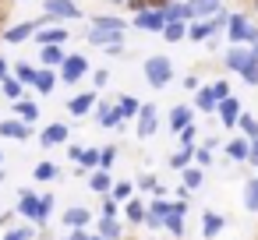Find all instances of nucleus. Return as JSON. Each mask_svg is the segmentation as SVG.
<instances>
[{
    "label": "nucleus",
    "instance_id": "obj_1",
    "mask_svg": "<svg viewBox=\"0 0 258 240\" xmlns=\"http://www.w3.org/2000/svg\"><path fill=\"white\" fill-rule=\"evenodd\" d=\"M50 212H53V198H50V194H46V198H36L32 191H22V198H18V215H25L29 222L43 226V222L50 219Z\"/></svg>",
    "mask_w": 258,
    "mask_h": 240
},
{
    "label": "nucleus",
    "instance_id": "obj_2",
    "mask_svg": "<svg viewBox=\"0 0 258 240\" xmlns=\"http://www.w3.org/2000/svg\"><path fill=\"white\" fill-rule=\"evenodd\" d=\"M145 82H149L152 89H166V85L173 82V64H170V57H149V60H145Z\"/></svg>",
    "mask_w": 258,
    "mask_h": 240
},
{
    "label": "nucleus",
    "instance_id": "obj_3",
    "mask_svg": "<svg viewBox=\"0 0 258 240\" xmlns=\"http://www.w3.org/2000/svg\"><path fill=\"white\" fill-rule=\"evenodd\" d=\"M85 74H89V60H85L82 53H64L57 78H64V85H75V82H82Z\"/></svg>",
    "mask_w": 258,
    "mask_h": 240
},
{
    "label": "nucleus",
    "instance_id": "obj_4",
    "mask_svg": "<svg viewBox=\"0 0 258 240\" xmlns=\"http://www.w3.org/2000/svg\"><path fill=\"white\" fill-rule=\"evenodd\" d=\"M163 11L159 8H142V11H135V29H142V32H163Z\"/></svg>",
    "mask_w": 258,
    "mask_h": 240
},
{
    "label": "nucleus",
    "instance_id": "obj_5",
    "mask_svg": "<svg viewBox=\"0 0 258 240\" xmlns=\"http://www.w3.org/2000/svg\"><path fill=\"white\" fill-rule=\"evenodd\" d=\"M184 212H187V201L177 198V201H170V212L163 215V226H166L173 236H184Z\"/></svg>",
    "mask_w": 258,
    "mask_h": 240
},
{
    "label": "nucleus",
    "instance_id": "obj_6",
    "mask_svg": "<svg viewBox=\"0 0 258 240\" xmlns=\"http://www.w3.org/2000/svg\"><path fill=\"white\" fill-rule=\"evenodd\" d=\"M32 36H36V46H64L68 43V29L64 25H43Z\"/></svg>",
    "mask_w": 258,
    "mask_h": 240
},
{
    "label": "nucleus",
    "instance_id": "obj_7",
    "mask_svg": "<svg viewBox=\"0 0 258 240\" xmlns=\"http://www.w3.org/2000/svg\"><path fill=\"white\" fill-rule=\"evenodd\" d=\"M43 11L57 22H64V18H82V11H78V4H75V0H46V4H43Z\"/></svg>",
    "mask_w": 258,
    "mask_h": 240
},
{
    "label": "nucleus",
    "instance_id": "obj_8",
    "mask_svg": "<svg viewBox=\"0 0 258 240\" xmlns=\"http://www.w3.org/2000/svg\"><path fill=\"white\" fill-rule=\"evenodd\" d=\"M216 113H219L223 127H230V131H233V124H237V117H240V99H237V96L219 99V103H216Z\"/></svg>",
    "mask_w": 258,
    "mask_h": 240
},
{
    "label": "nucleus",
    "instance_id": "obj_9",
    "mask_svg": "<svg viewBox=\"0 0 258 240\" xmlns=\"http://www.w3.org/2000/svg\"><path fill=\"white\" fill-rule=\"evenodd\" d=\"M156 127H159V120H156V106H152V103H149V106L142 103V106H138V131H135V134H138V138H152Z\"/></svg>",
    "mask_w": 258,
    "mask_h": 240
},
{
    "label": "nucleus",
    "instance_id": "obj_10",
    "mask_svg": "<svg viewBox=\"0 0 258 240\" xmlns=\"http://www.w3.org/2000/svg\"><path fill=\"white\" fill-rule=\"evenodd\" d=\"M226 36H230V43H247V32H251V25H247V18L244 15H226Z\"/></svg>",
    "mask_w": 258,
    "mask_h": 240
},
{
    "label": "nucleus",
    "instance_id": "obj_11",
    "mask_svg": "<svg viewBox=\"0 0 258 240\" xmlns=\"http://www.w3.org/2000/svg\"><path fill=\"white\" fill-rule=\"evenodd\" d=\"M216 11H219V0H187V15H191V22L212 18Z\"/></svg>",
    "mask_w": 258,
    "mask_h": 240
},
{
    "label": "nucleus",
    "instance_id": "obj_12",
    "mask_svg": "<svg viewBox=\"0 0 258 240\" xmlns=\"http://www.w3.org/2000/svg\"><path fill=\"white\" fill-rule=\"evenodd\" d=\"M92 110H96V117H99V124H103V127H124V117L117 113V106H110V103H99V99H96V106H92Z\"/></svg>",
    "mask_w": 258,
    "mask_h": 240
},
{
    "label": "nucleus",
    "instance_id": "obj_13",
    "mask_svg": "<svg viewBox=\"0 0 258 240\" xmlns=\"http://www.w3.org/2000/svg\"><path fill=\"white\" fill-rule=\"evenodd\" d=\"M113 43H124V29H89V46H113Z\"/></svg>",
    "mask_w": 258,
    "mask_h": 240
},
{
    "label": "nucleus",
    "instance_id": "obj_14",
    "mask_svg": "<svg viewBox=\"0 0 258 240\" xmlns=\"http://www.w3.org/2000/svg\"><path fill=\"white\" fill-rule=\"evenodd\" d=\"M89 222H92V212H89V208H82V205L64 208V226H71V229H85Z\"/></svg>",
    "mask_w": 258,
    "mask_h": 240
},
{
    "label": "nucleus",
    "instance_id": "obj_15",
    "mask_svg": "<svg viewBox=\"0 0 258 240\" xmlns=\"http://www.w3.org/2000/svg\"><path fill=\"white\" fill-rule=\"evenodd\" d=\"M32 131H29V124L25 120H4L0 124V138H11V141H25Z\"/></svg>",
    "mask_w": 258,
    "mask_h": 240
},
{
    "label": "nucleus",
    "instance_id": "obj_16",
    "mask_svg": "<svg viewBox=\"0 0 258 240\" xmlns=\"http://www.w3.org/2000/svg\"><path fill=\"white\" fill-rule=\"evenodd\" d=\"M247 57H251V53H247V50H244L240 43H230V50H226V57H223V64H226V67H230V71L237 74V71H240V67L247 64Z\"/></svg>",
    "mask_w": 258,
    "mask_h": 240
},
{
    "label": "nucleus",
    "instance_id": "obj_17",
    "mask_svg": "<svg viewBox=\"0 0 258 240\" xmlns=\"http://www.w3.org/2000/svg\"><path fill=\"white\" fill-rule=\"evenodd\" d=\"M32 85H36V92H39V96H50V92H53V85H57V71H53V67H39V71H36V78H32Z\"/></svg>",
    "mask_w": 258,
    "mask_h": 240
},
{
    "label": "nucleus",
    "instance_id": "obj_18",
    "mask_svg": "<svg viewBox=\"0 0 258 240\" xmlns=\"http://www.w3.org/2000/svg\"><path fill=\"white\" fill-rule=\"evenodd\" d=\"M92 106H96V92H82V96H75L68 103V113L71 117H85V113H92Z\"/></svg>",
    "mask_w": 258,
    "mask_h": 240
},
{
    "label": "nucleus",
    "instance_id": "obj_19",
    "mask_svg": "<svg viewBox=\"0 0 258 240\" xmlns=\"http://www.w3.org/2000/svg\"><path fill=\"white\" fill-rule=\"evenodd\" d=\"M68 134H71V131L57 120V124H50V127L43 131V138H39V141H43L46 148H53V145H64V141H68Z\"/></svg>",
    "mask_w": 258,
    "mask_h": 240
},
{
    "label": "nucleus",
    "instance_id": "obj_20",
    "mask_svg": "<svg viewBox=\"0 0 258 240\" xmlns=\"http://www.w3.org/2000/svg\"><path fill=\"white\" fill-rule=\"evenodd\" d=\"M159 11H163V22H191L187 4H180V0H170V4H163Z\"/></svg>",
    "mask_w": 258,
    "mask_h": 240
},
{
    "label": "nucleus",
    "instance_id": "obj_21",
    "mask_svg": "<svg viewBox=\"0 0 258 240\" xmlns=\"http://www.w3.org/2000/svg\"><path fill=\"white\" fill-rule=\"evenodd\" d=\"M223 226H226V219L219 212H202V236H216V233H223Z\"/></svg>",
    "mask_w": 258,
    "mask_h": 240
},
{
    "label": "nucleus",
    "instance_id": "obj_22",
    "mask_svg": "<svg viewBox=\"0 0 258 240\" xmlns=\"http://www.w3.org/2000/svg\"><path fill=\"white\" fill-rule=\"evenodd\" d=\"M96 233H99V236H106V240H120V222H117V215H99Z\"/></svg>",
    "mask_w": 258,
    "mask_h": 240
},
{
    "label": "nucleus",
    "instance_id": "obj_23",
    "mask_svg": "<svg viewBox=\"0 0 258 240\" xmlns=\"http://www.w3.org/2000/svg\"><path fill=\"white\" fill-rule=\"evenodd\" d=\"M15 113H18V120H25L29 127L39 120V106H36V103H29V99H15Z\"/></svg>",
    "mask_w": 258,
    "mask_h": 240
},
{
    "label": "nucleus",
    "instance_id": "obj_24",
    "mask_svg": "<svg viewBox=\"0 0 258 240\" xmlns=\"http://www.w3.org/2000/svg\"><path fill=\"white\" fill-rule=\"evenodd\" d=\"M247 148H251L247 138H233V141H226V155H230L233 163H247Z\"/></svg>",
    "mask_w": 258,
    "mask_h": 240
},
{
    "label": "nucleus",
    "instance_id": "obj_25",
    "mask_svg": "<svg viewBox=\"0 0 258 240\" xmlns=\"http://www.w3.org/2000/svg\"><path fill=\"white\" fill-rule=\"evenodd\" d=\"M216 103H219V99L212 96V89H209V85H205V89H202V85L195 89V106H198V110H205V113H212V110H216Z\"/></svg>",
    "mask_w": 258,
    "mask_h": 240
},
{
    "label": "nucleus",
    "instance_id": "obj_26",
    "mask_svg": "<svg viewBox=\"0 0 258 240\" xmlns=\"http://www.w3.org/2000/svg\"><path fill=\"white\" fill-rule=\"evenodd\" d=\"M110 170H92V177H89V191H96V194H106L110 191Z\"/></svg>",
    "mask_w": 258,
    "mask_h": 240
},
{
    "label": "nucleus",
    "instance_id": "obj_27",
    "mask_svg": "<svg viewBox=\"0 0 258 240\" xmlns=\"http://www.w3.org/2000/svg\"><path fill=\"white\" fill-rule=\"evenodd\" d=\"M113 106H117V113H120V117L127 120V117H138V106H142V103H138L135 96H120V99H117Z\"/></svg>",
    "mask_w": 258,
    "mask_h": 240
},
{
    "label": "nucleus",
    "instance_id": "obj_28",
    "mask_svg": "<svg viewBox=\"0 0 258 240\" xmlns=\"http://www.w3.org/2000/svg\"><path fill=\"white\" fill-rule=\"evenodd\" d=\"M184 124H191V110H187V106H173V110H170V131L177 134Z\"/></svg>",
    "mask_w": 258,
    "mask_h": 240
},
{
    "label": "nucleus",
    "instance_id": "obj_29",
    "mask_svg": "<svg viewBox=\"0 0 258 240\" xmlns=\"http://www.w3.org/2000/svg\"><path fill=\"white\" fill-rule=\"evenodd\" d=\"M110 191H113L110 198H113L117 205L127 201V198H135V184H131V180H117V184H110Z\"/></svg>",
    "mask_w": 258,
    "mask_h": 240
},
{
    "label": "nucleus",
    "instance_id": "obj_30",
    "mask_svg": "<svg viewBox=\"0 0 258 240\" xmlns=\"http://www.w3.org/2000/svg\"><path fill=\"white\" fill-rule=\"evenodd\" d=\"M22 89H25V85H22L18 78H8V74L0 78V92H4V96H8L11 103H15V99H22Z\"/></svg>",
    "mask_w": 258,
    "mask_h": 240
},
{
    "label": "nucleus",
    "instance_id": "obj_31",
    "mask_svg": "<svg viewBox=\"0 0 258 240\" xmlns=\"http://www.w3.org/2000/svg\"><path fill=\"white\" fill-rule=\"evenodd\" d=\"M92 29H106V32L124 29V18H113V15H92Z\"/></svg>",
    "mask_w": 258,
    "mask_h": 240
},
{
    "label": "nucleus",
    "instance_id": "obj_32",
    "mask_svg": "<svg viewBox=\"0 0 258 240\" xmlns=\"http://www.w3.org/2000/svg\"><path fill=\"white\" fill-rule=\"evenodd\" d=\"M163 36H166L170 43H180V39L187 36V22H166V25H163Z\"/></svg>",
    "mask_w": 258,
    "mask_h": 240
},
{
    "label": "nucleus",
    "instance_id": "obj_33",
    "mask_svg": "<svg viewBox=\"0 0 258 240\" xmlns=\"http://www.w3.org/2000/svg\"><path fill=\"white\" fill-rule=\"evenodd\" d=\"M43 67H60V60H64V46H43Z\"/></svg>",
    "mask_w": 258,
    "mask_h": 240
},
{
    "label": "nucleus",
    "instance_id": "obj_34",
    "mask_svg": "<svg viewBox=\"0 0 258 240\" xmlns=\"http://www.w3.org/2000/svg\"><path fill=\"white\" fill-rule=\"evenodd\" d=\"M233 127H240V131H244V138H247V141H251V138H258V120H254V117H251V113H240V117H237V124H233Z\"/></svg>",
    "mask_w": 258,
    "mask_h": 240
},
{
    "label": "nucleus",
    "instance_id": "obj_35",
    "mask_svg": "<svg viewBox=\"0 0 258 240\" xmlns=\"http://www.w3.org/2000/svg\"><path fill=\"white\" fill-rule=\"evenodd\" d=\"M75 163H78L82 170H96V166H99V148H82Z\"/></svg>",
    "mask_w": 258,
    "mask_h": 240
},
{
    "label": "nucleus",
    "instance_id": "obj_36",
    "mask_svg": "<svg viewBox=\"0 0 258 240\" xmlns=\"http://www.w3.org/2000/svg\"><path fill=\"white\" fill-rule=\"evenodd\" d=\"M124 212H127V222H142V219H145V205H142L138 198H127V201H124Z\"/></svg>",
    "mask_w": 258,
    "mask_h": 240
},
{
    "label": "nucleus",
    "instance_id": "obj_37",
    "mask_svg": "<svg viewBox=\"0 0 258 240\" xmlns=\"http://www.w3.org/2000/svg\"><path fill=\"white\" fill-rule=\"evenodd\" d=\"M244 205H247V212H258V177L247 180V187H244Z\"/></svg>",
    "mask_w": 258,
    "mask_h": 240
},
{
    "label": "nucleus",
    "instance_id": "obj_38",
    "mask_svg": "<svg viewBox=\"0 0 258 240\" xmlns=\"http://www.w3.org/2000/svg\"><path fill=\"white\" fill-rule=\"evenodd\" d=\"M180 173H184V187H187V191L202 187V180H205V173H202V170H195V166H184Z\"/></svg>",
    "mask_w": 258,
    "mask_h": 240
},
{
    "label": "nucleus",
    "instance_id": "obj_39",
    "mask_svg": "<svg viewBox=\"0 0 258 240\" xmlns=\"http://www.w3.org/2000/svg\"><path fill=\"white\" fill-rule=\"evenodd\" d=\"M15 78H18L22 85H32V78H36V67L22 60V64H15Z\"/></svg>",
    "mask_w": 258,
    "mask_h": 240
},
{
    "label": "nucleus",
    "instance_id": "obj_40",
    "mask_svg": "<svg viewBox=\"0 0 258 240\" xmlns=\"http://www.w3.org/2000/svg\"><path fill=\"white\" fill-rule=\"evenodd\" d=\"M135 187H138V191H152V194H163V187H159V180H156L152 173H142Z\"/></svg>",
    "mask_w": 258,
    "mask_h": 240
},
{
    "label": "nucleus",
    "instance_id": "obj_41",
    "mask_svg": "<svg viewBox=\"0 0 258 240\" xmlns=\"http://www.w3.org/2000/svg\"><path fill=\"white\" fill-rule=\"evenodd\" d=\"M191 152H195V148H180V152H173V155H170V166H173V170L191 166Z\"/></svg>",
    "mask_w": 258,
    "mask_h": 240
},
{
    "label": "nucleus",
    "instance_id": "obj_42",
    "mask_svg": "<svg viewBox=\"0 0 258 240\" xmlns=\"http://www.w3.org/2000/svg\"><path fill=\"white\" fill-rule=\"evenodd\" d=\"M57 177H60V170L53 163H39L36 166V180H57Z\"/></svg>",
    "mask_w": 258,
    "mask_h": 240
},
{
    "label": "nucleus",
    "instance_id": "obj_43",
    "mask_svg": "<svg viewBox=\"0 0 258 240\" xmlns=\"http://www.w3.org/2000/svg\"><path fill=\"white\" fill-rule=\"evenodd\" d=\"M113 159H117V148H113V145L99 148V166H96V170H110V166H113Z\"/></svg>",
    "mask_w": 258,
    "mask_h": 240
},
{
    "label": "nucleus",
    "instance_id": "obj_44",
    "mask_svg": "<svg viewBox=\"0 0 258 240\" xmlns=\"http://www.w3.org/2000/svg\"><path fill=\"white\" fill-rule=\"evenodd\" d=\"M177 134H180V145H184V148H191V145H195V134H198V127H195V124H184Z\"/></svg>",
    "mask_w": 258,
    "mask_h": 240
},
{
    "label": "nucleus",
    "instance_id": "obj_45",
    "mask_svg": "<svg viewBox=\"0 0 258 240\" xmlns=\"http://www.w3.org/2000/svg\"><path fill=\"white\" fill-rule=\"evenodd\" d=\"M191 159H195L202 170H209V166H212V152H209V148H195V152H191Z\"/></svg>",
    "mask_w": 258,
    "mask_h": 240
},
{
    "label": "nucleus",
    "instance_id": "obj_46",
    "mask_svg": "<svg viewBox=\"0 0 258 240\" xmlns=\"http://www.w3.org/2000/svg\"><path fill=\"white\" fill-rule=\"evenodd\" d=\"M4 240H32V226H22V229H8Z\"/></svg>",
    "mask_w": 258,
    "mask_h": 240
},
{
    "label": "nucleus",
    "instance_id": "obj_47",
    "mask_svg": "<svg viewBox=\"0 0 258 240\" xmlns=\"http://www.w3.org/2000/svg\"><path fill=\"white\" fill-rule=\"evenodd\" d=\"M92 82H96V89H103V85H110V71H106V67H99V71L92 74Z\"/></svg>",
    "mask_w": 258,
    "mask_h": 240
},
{
    "label": "nucleus",
    "instance_id": "obj_48",
    "mask_svg": "<svg viewBox=\"0 0 258 240\" xmlns=\"http://www.w3.org/2000/svg\"><path fill=\"white\" fill-rule=\"evenodd\" d=\"M209 89H212L216 99H226V96H230V85H226V82H216V85H209Z\"/></svg>",
    "mask_w": 258,
    "mask_h": 240
},
{
    "label": "nucleus",
    "instance_id": "obj_49",
    "mask_svg": "<svg viewBox=\"0 0 258 240\" xmlns=\"http://www.w3.org/2000/svg\"><path fill=\"white\" fill-rule=\"evenodd\" d=\"M142 222H149V229H163V215H152V212H145V219Z\"/></svg>",
    "mask_w": 258,
    "mask_h": 240
},
{
    "label": "nucleus",
    "instance_id": "obj_50",
    "mask_svg": "<svg viewBox=\"0 0 258 240\" xmlns=\"http://www.w3.org/2000/svg\"><path fill=\"white\" fill-rule=\"evenodd\" d=\"M247 163L258 166V138H251V148H247Z\"/></svg>",
    "mask_w": 258,
    "mask_h": 240
},
{
    "label": "nucleus",
    "instance_id": "obj_51",
    "mask_svg": "<svg viewBox=\"0 0 258 240\" xmlns=\"http://www.w3.org/2000/svg\"><path fill=\"white\" fill-rule=\"evenodd\" d=\"M103 215H117V201H113V198L103 201Z\"/></svg>",
    "mask_w": 258,
    "mask_h": 240
},
{
    "label": "nucleus",
    "instance_id": "obj_52",
    "mask_svg": "<svg viewBox=\"0 0 258 240\" xmlns=\"http://www.w3.org/2000/svg\"><path fill=\"white\" fill-rule=\"evenodd\" d=\"M103 50H106L110 57H120V53H124V43H113V46H103Z\"/></svg>",
    "mask_w": 258,
    "mask_h": 240
},
{
    "label": "nucleus",
    "instance_id": "obj_53",
    "mask_svg": "<svg viewBox=\"0 0 258 240\" xmlns=\"http://www.w3.org/2000/svg\"><path fill=\"white\" fill-rule=\"evenodd\" d=\"M124 4H127L131 11H142V8H149V0H124Z\"/></svg>",
    "mask_w": 258,
    "mask_h": 240
},
{
    "label": "nucleus",
    "instance_id": "obj_54",
    "mask_svg": "<svg viewBox=\"0 0 258 240\" xmlns=\"http://www.w3.org/2000/svg\"><path fill=\"white\" fill-rule=\"evenodd\" d=\"M4 74H8V60H4V57H0V78H4Z\"/></svg>",
    "mask_w": 258,
    "mask_h": 240
},
{
    "label": "nucleus",
    "instance_id": "obj_55",
    "mask_svg": "<svg viewBox=\"0 0 258 240\" xmlns=\"http://www.w3.org/2000/svg\"><path fill=\"white\" fill-rule=\"evenodd\" d=\"M163 4H170V0H149V8H163Z\"/></svg>",
    "mask_w": 258,
    "mask_h": 240
},
{
    "label": "nucleus",
    "instance_id": "obj_56",
    "mask_svg": "<svg viewBox=\"0 0 258 240\" xmlns=\"http://www.w3.org/2000/svg\"><path fill=\"white\" fill-rule=\"evenodd\" d=\"M85 240H106V236H99V233H85Z\"/></svg>",
    "mask_w": 258,
    "mask_h": 240
},
{
    "label": "nucleus",
    "instance_id": "obj_57",
    "mask_svg": "<svg viewBox=\"0 0 258 240\" xmlns=\"http://www.w3.org/2000/svg\"><path fill=\"white\" fill-rule=\"evenodd\" d=\"M110 4H117V8H120V4H124V0H110Z\"/></svg>",
    "mask_w": 258,
    "mask_h": 240
},
{
    "label": "nucleus",
    "instance_id": "obj_58",
    "mask_svg": "<svg viewBox=\"0 0 258 240\" xmlns=\"http://www.w3.org/2000/svg\"><path fill=\"white\" fill-rule=\"evenodd\" d=\"M0 180H4V170H0Z\"/></svg>",
    "mask_w": 258,
    "mask_h": 240
},
{
    "label": "nucleus",
    "instance_id": "obj_59",
    "mask_svg": "<svg viewBox=\"0 0 258 240\" xmlns=\"http://www.w3.org/2000/svg\"><path fill=\"white\" fill-rule=\"evenodd\" d=\"M0 163H4V152H0Z\"/></svg>",
    "mask_w": 258,
    "mask_h": 240
},
{
    "label": "nucleus",
    "instance_id": "obj_60",
    "mask_svg": "<svg viewBox=\"0 0 258 240\" xmlns=\"http://www.w3.org/2000/svg\"><path fill=\"white\" fill-rule=\"evenodd\" d=\"M254 8H258V0H254Z\"/></svg>",
    "mask_w": 258,
    "mask_h": 240
}]
</instances>
